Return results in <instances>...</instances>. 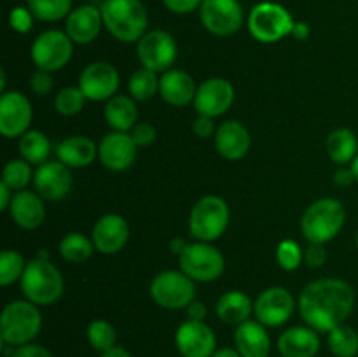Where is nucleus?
<instances>
[{
    "label": "nucleus",
    "instance_id": "nucleus-40",
    "mask_svg": "<svg viewBox=\"0 0 358 357\" xmlns=\"http://www.w3.org/2000/svg\"><path fill=\"white\" fill-rule=\"evenodd\" d=\"M276 261L285 272H294L304 261V251L297 241L283 240L276 247Z\"/></svg>",
    "mask_w": 358,
    "mask_h": 357
},
{
    "label": "nucleus",
    "instance_id": "nucleus-50",
    "mask_svg": "<svg viewBox=\"0 0 358 357\" xmlns=\"http://www.w3.org/2000/svg\"><path fill=\"white\" fill-rule=\"evenodd\" d=\"M13 198H14L13 189L7 188V186L3 184V182H0V210H2V212L9 210Z\"/></svg>",
    "mask_w": 358,
    "mask_h": 357
},
{
    "label": "nucleus",
    "instance_id": "nucleus-9",
    "mask_svg": "<svg viewBox=\"0 0 358 357\" xmlns=\"http://www.w3.org/2000/svg\"><path fill=\"white\" fill-rule=\"evenodd\" d=\"M178 261L182 272L194 282H213L222 275L226 266L222 252L208 241L187 244Z\"/></svg>",
    "mask_w": 358,
    "mask_h": 357
},
{
    "label": "nucleus",
    "instance_id": "nucleus-45",
    "mask_svg": "<svg viewBox=\"0 0 358 357\" xmlns=\"http://www.w3.org/2000/svg\"><path fill=\"white\" fill-rule=\"evenodd\" d=\"M163 4L175 14H191L201 7L203 0H163Z\"/></svg>",
    "mask_w": 358,
    "mask_h": 357
},
{
    "label": "nucleus",
    "instance_id": "nucleus-20",
    "mask_svg": "<svg viewBox=\"0 0 358 357\" xmlns=\"http://www.w3.org/2000/svg\"><path fill=\"white\" fill-rule=\"evenodd\" d=\"M94 248L101 254H117L129 240L128 220L119 214H107L94 223L91 233Z\"/></svg>",
    "mask_w": 358,
    "mask_h": 357
},
{
    "label": "nucleus",
    "instance_id": "nucleus-10",
    "mask_svg": "<svg viewBox=\"0 0 358 357\" xmlns=\"http://www.w3.org/2000/svg\"><path fill=\"white\" fill-rule=\"evenodd\" d=\"M31 62L38 70L56 72L62 70L72 59L73 42L66 31L48 30L42 31L31 44Z\"/></svg>",
    "mask_w": 358,
    "mask_h": 357
},
{
    "label": "nucleus",
    "instance_id": "nucleus-54",
    "mask_svg": "<svg viewBox=\"0 0 358 357\" xmlns=\"http://www.w3.org/2000/svg\"><path fill=\"white\" fill-rule=\"evenodd\" d=\"M212 357H241V356L236 349H229V346H226V349L217 350Z\"/></svg>",
    "mask_w": 358,
    "mask_h": 357
},
{
    "label": "nucleus",
    "instance_id": "nucleus-53",
    "mask_svg": "<svg viewBox=\"0 0 358 357\" xmlns=\"http://www.w3.org/2000/svg\"><path fill=\"white\" fill-rule=\"evenodd\" d=\"M100 357H131V356H129L128 350H124L122 346H114V349L100 354Z\"/></svg>",
    "mask_w": 358,
    "mask_h": 357
},
{
    "label": "nucleus",
    "instance_id": "nucleus-46",
    "mask_svg": "<svg viewBox=\"0 0 358 357\" xmlns=\"http://www.w3.org/2000/svg\"><path fill=\"white\" fill-rule=\"evenodd\" d=\"M192 132H194L199 139H208V136L215 135L217 128L215 125H213L212 118L199 115V118L194 119V122H192Z\"/></svg>",
    "mask_w": 358,
    "mask_h": 357
},
{
    "label": "nucleus",
    "instance_id": "nucleus-12",
    "mask_svg": "<svg viewBox=\"0 0 358 357\" xmlns=\"http://www.w3.org/2000/svg\"><path fill=\"white\" fill-rule=\"evenodd\" d=\"M177 42L168 31L150 30L136 46V55L145 69L154 72H166L177 59Z\"/></svg>",
    "mask_w": 358,
    "mask_h": 357
},
{
    "label": "nucleus",
    "instance_id": "nucleus-1",
    "mask_svg": "<svg viewBox=\"0 0 358 357\" xmlns=\"http://www.w3.org/2000/svg\"><path fill=\"white\" fill-rule=\"evenodd\" d=\"M299 314L310 328L331 332L346 322L355 308V293L341 279H320L308 284L299 296Z\"/></svg>",
    "mask_w": 358,
    "mask_h": 357
},
{
    "label": "nucleus",
    "instance_id": "nucleus-11",
    "mask_svg": "<svg viewBox=\"0 0 358 357\" xmlns=\"http://www.w3.org/2000/svg\"><path fill=\"white\" fill-rule=\"evenodd\" d=\"M199 20L210 34L229 37L243 24V9L238 0H203Z\"/></svg>",
    "mask_w": 358,
    "mask_h": 357
},
{
    "label": "nucleus",
    "instance_id": "nucleus-31",
    "mask_svg": "<svg viewBox=\"0 0 358 357\" xmlns=\"http://www.w3.org/2000/svg\"><path fill=\"white\" fill-rule=\"evenodd\" d=\"M20 154L30 164H42L51 154V142L42 132L28 130L23 136H20Z\"/></svg>",
    "mask_w": 358,
    "mask_h": 357
},
{
    "label": "nucleus",
    "instance_id": "nucleus-17",
    "mask_svg": "<svg viewBox=\"0 0 358 357\" xmlns=\"http://www.w3.org/2000/svg\"><path fill=\"white\" fill-rule=\"evenodd\" d=\"M234 102V88L229 80L222 77H212L203 80L198 86L194 97V108L199 115L206 118H219L226 114Z\"/></svg>",
    "mask_w": 358,
    "mask_h": 357
},
{
    "label": "nucleus",
    "instance_id": "nucleus-42",
    "mask_svg": "<svg viewBox=\"0 0 358 357\" xmlns=\"http://www.w3.org/2000/svg\"><path fill=\"white\" fill-rule=\"evenodd\" d=\"M129 135H131L133 142H135L136 146L147 147L156 140L157 132L150 122H136L131 128V133H129Z\"/></svg>",
    "mask_w": 358,
    "mask_h": 357
},
{
    "label": "nucleus",
    "instance_id": "nucleus-2",
    "mask_svg": "<svg viewBox=\"0 0 358 357\" xmlns=\"http://www.w3.org/2000/svg\"><path fill=\"white\" fill-rule=\"evenodd\" d=\"M103 27L119 42H138L147 34L149 14L140 0H103Z\"/></svg>",
    "mask_w": 358,
    "mask_h": 357
},
{
    "label": "nucleus",
    "instance_id": "nucleus-44",
    "mask_svg": "<svg viewBox=\"0 0 358 357\" xmlns=\"http://www.w3.org/2000/svg\"><path fill=\"white\" fill-rule=\"evenodd\" d=\"M304 261L311 268H322L327 262V251L324 244H311L308 241V247L304 251Z\"/></svg>",
    "mask_w": 358,
    "mask_h": 357
},
{
    "label": "nucleus",
    "instance_id": "nucleus-27",
    "mask_svg": "<svg viewBox=\"0 0 358 357\" xmlns=\"http://www.w3.org/2000/svg\"><path fill=\"white\" fill-rule=\"evenodd\" d=\"M56 156L69 168H86L96 160L98 147L90 136L73 135L56 146Z\"/></svg>",
    "mask_w": 358,
    "mask_h": 357
},
{
    "label": "nucleus",
    "instance_id": "nucleus-32",
    "mask_svg": "<svg viewBox=\"0 0 358 357\" xmlns=\"http://www.w3.org/2000/svg\"><path fill=\"white\" fill-rule=\"evenodd\" d=\"M94 248L93 240L84 237L83 233H66L59 241V254L65 261L80 265L93 255Z\"/></svg>",
    "mask_w": 358,
    "mask_h": 357
},
{
    "label": "nucleus",
    "instance_id": "nucleus-7",
    "mask_svg": "<svg viewBox=\"0 0 358 357\" xmlns=\"http://www.w3.org/2000/svg\"><path fill=\"white\" fill-rule=\"evenodd\" d=\"M292 14L275 2H261L248 14V30L262 44H275L294 30Z\"/></svg>",
    "mask_w": 358,
    "mask_h": 357
},
{
    "label": "nucleus",
    "instance_id": "nucleus-19",
    "mask_svg": "<svg viewBox=\"0 0 358 357\" xmlns=\"http://www.w3.org/2000/svg\"><path fill=\"white\" fill-rule=\"evenodd\" d=\"M136 146L131 135L126 132H110L101 139L98 146L100 163L110 172H124L135 163Z\"/></svg>",
    "mask_w": 358,
    "mask_h": 357
},
{
    "label": "nucleus",
    "instance_id": "nucleus-36",
    "mask_svg": "<svg viewBox=\"0 0 358 357\" xmlns=\"http://www.w3.org/2000/svg\"><path fill=\"white\" fill-rule=\"evenodd\" d=\"M87 342L93 346L96 352L103 354L107 350L114 349L115 340H117V332L110 322L103 321V318H96L87 326Z\"/></svg>",
    "mask_w": 358,
    "mask_h": 357
},
{
    "label": "nucleus",
    "instance_id": "nucleus-56",
    "mask_svg": "<svg viewBox=\"0 0 358 357\" xmlns=\"http://www.w3.org/2000/svg\"><path fill=\"white\" fill-rule=\"evenodd\" d=\"M355 241H357V247H358V231H357V237H355Z\"/></svg>",
    "mask_w": 358,
    "mask_h": 357
},
{
    "label": "nucleus",
    "instance_id": "nucleus-8",
    "mask_svg": "<svg viewBox=\"0 0 358 357\" xmlns=\"http://www.w3.org/2000/svg\"><path fill=\"white\" fill-rule=\"evenodd\" d=\"M150 298L166 310H182L196 300V286L191 276L177 270H166L150 282Z\"/></svg>",
    "mask_w": 358,
    "mask_h": 357
},
{
    "label": "nucleus",
    "instance_id": "nucleus-3",
    "mask_svg": "<svg viewBox=\"0 0 358 357\" xmlns=\"http://www.w3.org/2000/svg\"><path fill=\"white\" fill-rule=\"evenodd\" d=\"M62 272L49 259L35 258L27 262L21 276V290L28 301L37 307H48L56 303L63 294Z\"/></svg>",
    "mask_w": 358,
    "mask_h": 357
},
{
    "label": "nucleus",
    "instance_id": "nucleus-38",
    "mask_svg": "<svg viewBox=\"0 0 358 357\" xmlns=\"http://www.w3.org/2000/svg\"><path fill=\"white\" fill-rule=\"evenodd\" d=\"M24 268H27V262L20 252L10 251V248L3 251L0 254V286L7 287L16 280H21Z\"/></svg>",
    "mask_w": 358,
    "mask_h": 357
},
{
    "label": "nucleus",
    "instance_id": "nucleus-6",
    "mask_svg": "<svg viewBox=\"0 0 358 357\" xmlns=\"http://www.w3.org/2000/svg\"><path fill=\"white\" fill-rule=\"evenodd\" d=\"M229 206L220 196H203L191 210L189 233L199 241H215L224 234L229 224Z\"/></svg>",
    "mask_w": 358,
    "mask_h": 357
},
{
    "label": "nucleus",
    "instance_id": "nucleus-30",
    "mask_svg": "<svg viewBox=\"0 0 358 357\" xmlns=\"http://www.w3.org/2000/svg\"><path fill=\"white\" fill-rule=\"evenodd\" d=\"M325 149L336 164L352 163L358 154V139L350 128H338L329 133Z\"/></svg>",
    "mask_w": 358,
    "mask_h": 357
},
{
    "label": "nucleus",
    "instance_id": "nucleus-52",
    "mask_svg": "<svg viewBox=\"0 0 358 357\" xmlns=\"http://www.w3.org/2000/svg\"><path fill=\"white\" fill-rule=\"evenodd\" d=\"M185 247H187V244H185V240H182L180 237L171 238V241H170V248H171V252H173L175 255H178V258H180L182 252L185 251Z\"/></svg>",
    "mask_w": 358,
    "mask_h": 357
},
{
    "label": "nucleus",
    "instance_id": "nucleus-26",
    "mask_svg": "<svg viewBox=\"0 0 358 357\" xmlns=\"http://www.w3.org/2000/svg\"><path fill=\"white\" fill-rule=\"evenodd\" d=\"M234 345L241 357H268L271 352V340L266 326L259 321H247L236 326Z\"/></svg>",
    "mask_w": 358,
    "mask_h": 357
},
{
    "label": "nucleus",
    "instance_id": "nucleus-13",
    "mask_svg": "<svg viewBox=\"0 0 358 357\" xmlns=\"http://www.w3.org/2000/svg\"><path fill=\"white\" fill-rule=\"evenodd\" d=\"M117 69L108 62H93L80 72L79 88L86 100L105 102L115 97L119 90Z\"/></svg>",
    "mask_w": 358,
    "mask_h": 357
},
{
    "label": "nucleus",
    "instance_id": "nucleus-43",
    "mask_svg": "<svg viewBox=\"0 0 358 357\" xmlns=\"http://www.w3.org/2000/svg\"><path fill=\"white\" fill-rule=\"evenodd\" d=\"M52 77L51 72H45V70H35L30 77V88L37 97H45V94L51 93L52 90Z\"/></svg>",
    "mask_w": 358,
    "mask_h": 357
},
{
    "label": "nucleus",
    "instance_id": "nucleus-55",
    "mask_svg": "<svg viewBox=\"0 0 358 357\" xmlns=\"http://www.w3.org/2000/svg\"><path fill=\"white\" fill-rule=\"evenodd\" d=\"M350 168H352L353 175H355V181L358 182V154H357V158H355V160L352 161V164H350Z\"/></svg>",
    "mask_w": 358,
    "mask_h": 357
},
{
    "label": "nucleus",
    "instance_id": "nucleus-21",
    "mask_svg": "<svg viewBox=\"0 0 358 357\" xmlns=\"http://www.w3.org/2000/svg\"><path fill=\"white\" fill-rule=\"evenodd\" d=\"M101 27H103L101 10L91 4H86L69 14L65 31L73 44H90L100 35Z\"/></svg>",
    "mask_w": 358,
    "mask_h": 357
},
{
    "label": "nucleus",
    "instance_id": "nucleus-51",
    "mask_svg": "<svg viewBox=\"0 0 358 357\" xmlns=\"http://www.w3.org/2000/svg\"><path fill=\"white\" fill-rule=\"evenodd\" d=\"M292 35L297 38V41H304V38L310 37V27H308L306 23H303V21H296Z\"/></svg>",
    "mask_w": 358,
    "mask_h": 357
},
{
    "label": "nucleus",
    "instance_id": "nucleus-48",
    "mask_svg": "<svg viewBox=\"0 0 358 357\" xmlns=\"http://www.w3.org/2000/svg\"><path fill=\"white\" fill-rule=\"evenodd\" d=\"M206 312H208L206 310V304L199 300H194L192 303L187 304V308H185V314H187L189 321L205 322Z\"/></svg>",
    "mask_w": 358,
    "mask_h": 357
},
{
    "label": "nucleus",
    "instance_id": "nucleus-37",
    "mask_svg": "<svg viewBox=\"0 0 358 357\" xmlns=\"http://www.w3.org/2000/svg\"><path fill=\"white\" fill-rule=\"evenodd\" d=\"M34 181L30 163L24 160H10L2 170V181L13 191H23Z\"/></svg>",
    "mask_w": 358,
    "mask_h": 357
},
{
    "label": "nucleus",
    "instance_id": "nucleus-33",
    "mask_svg": "<svg viewBox=\"0 0 358 357\" xmlns=\"http://www.w3.org/2000/svg\"><path fill=\"white\" fill-rule=\"evenodd\" d=\"M329 350L336 357H357L358 354V332L350 326H339L329 332Z\"/></svg>",
    "mask_w": 358,
    "mask_h": 357
},
{
    "label": "nucleus",
    "instance_id": "nucleus-16",
    "mask_svg": "<svg viewBox=\"0 0 358 357\" xmlns=\"http://www.w3.org/2000/svg\"><path fill=\"white\" fill-rule=\"evenodd\" d=\"M175 346L182 357H212L217 352L215 332L205 322L187 318L175 332Z\"/></svg>",
    "mask_w": 358,
    "mask_h": 357
},
{
    "label": "nucleus",
    "instance_id": "nucleus-15",
    "mask_svg": "<svg viewBox=\"0 0 358 357\" xmlns=\"http://www.w3.org/2000/svg\"><path fill=\"white\" fill-rule=\"evenodd\" d=\"M31 104L21 91H6L0 97V133L6 139L23 136L31 122Z\"/></svg>",
    "mask_w": 358,
    "mask_h": 357
},
{
    "label": "nucleus",
    "instance_id": "nucleus-28",
    "mask_svg": "<svg viewBox=\"0 0 358 357\" xmlns=\"http://www.w3.org/2000/svg\"><path fill=\"white\" fill-rule=\"evenodd\" d=\"M105 121L114 132H131L133 126L138 122V108L135 98L126 94H115L105 105Z\"/></svg>",
    "mask_w": 358,
    "mask_h": 357
},
{
    "label": "nucleus",
    "instance_id": "nucleus-4",
    "mask_svg": "<svg viewBox=\"0 0 358 357\" xmlns=\"http://www.w3.org/2000/svg\"><path fill=\"white\" fill-rule=\"evenodd\" d=\"M346 210L336 198H322L311 203L301 219L303 237L311 244H327L334 240L343 230Z\"/></svg>",
    "mask_w": 358,
    "mask_h": 357
},
{
    "label": "nucleus",
    "instance_id": "nucleus-34",
    "mask_svg": "<svg viewBox=\"0 0 358 357\" xmlns=\"http://www.w3.org/2000/svg\"><path fill=\"white\" fill-rule=\"evenodd\" d=\"M156 74L157 72L145 69V66L133 72L128 83V90L131 98H135L138 102L150 100L159 91V79H157Z\"/></svg>",
    "mask_w": 358,
    "mask_h": 357
},
{
    "label": "nucleus",
    "instance_id": "nucleus-49",
    "mask_svg": "<svg viewBox=\"0 0 358 357\" xmlns=\"http://www.w3.org/2000/svg\"><path fill=\"white\" fill-rule=\"evenodd\" d=\"M355 181V175H353L352 168H345L341 167L339 170H336L334 174V184L338 186V188H348V186H352Z\"/></svg>",
    "mask_w": 358,
    "mask_h": 357
},
{
    "label": "nucleus",
    "instance_id": "nucleus-14",
    "mask_svg": "<svg viewBox=\"0 0 358 357\" xmlns=\"http://www.w3.org/2000/svg\"><path fill=\"white\" fill-rule=\"evenodd\" d=\"M296 301L285 287H269L262 290L254 303V314L266 328H278L287 324L294 315Z\"/></svg>",
    "mask_w": 358,
    "mask_h": 357
},
{
    "label": "nucleus",
    "instance_id": "nucleus-25",
    "mask_svg": "<svg viewBox=\"0 0 358 357\" xmlns=\"http://www.w3.org/2000/svg\"><path fill=\"white\" fill-rule=\"evenodd\" d=\"M196 91H198V86H196L194 79L191 77V74L184 72V70L170 69L163 72L159 79L161 98L173 107H185L194 102Z\"/></svg>",
    "mask_w": 358,
    "mask_h": 357
},
{
    "label": "nucleus",
    "instance_id": "nucleus-23",
    "mask_svg": "<svg viewBox=\"0 0 358 357\" xmlns=\"http://www.w3.org/2000/svg\"><path fill=\"white\" fill-rule=\"evenodd\" d=\"M9 214L14 223L23 230H37L45 219V206L42 196L38 192L28 191V189L16 191L13 202H10Z\"/></svg>",
    "mask_w": 358,
    "mask_h": 357
},
{
    "label": "nucleus",
    "instance_id": "nucleus-47",
    "mask_svg": "<svg viewBox=\"0 0 358 357\" xmlns=\"http://www.w3.org/2000/svg\"><path fill=\"white\" fill-rule=\"evenodd\" d=\"M10 357H52L45 346L37 345V343H28V345L17 346Z\"/></svg>",
    "mask_w": 358,
    "mask_h": 357
},
{
    "label": "nucleus",
    "instance_id": "nucleus-24",
    "mask_svg": "<svg viewBox=\"0 0 358 357\" xmlns=\"http://www.w3.org/2000/svg\"><path fill=\"white\" fill-rule=\"evenodd\" d=\"M250 133L240 121H224L217 128L215 147L222 158L229 161H238L247 156L250 150Z\"/></svg>",
    "mask_w": 358,
    "mask_h": 357
},
{
    "label": "nucleus",
    "instance_id": "nucleus-22",
    "mask_svg": "<svg viewBox=\"0 0 358 357\" xmlns=\"http://www.w3.org/2000/svg\"><path fill=\"white\" fill-rule=\"evenodd\" d=\"M276 346L282 357H315L320 350V336L310 326H294L280 335Z\"/></svg>",
    "mask_w": 358,
    "mask_h": 357
},
{
    "label": "nucleus",
    "instance_id": "nucleus-18",
    "mask_svg": "<svg viewBox=\"0 0 358 357\" xmlns=\"http://www.w3.org/2000/svg\"><path fill=\"white\" fill-rule=\"evenodd\" d=\"M35 192L45 202H59L72 189V168L62 161H45L34 174Z\"/></svg>",
    "mask_w": 358,
    "mask_h": 357
},
{
    "label": "nucleus",
    "instance_id": "nucleus-39",
    "mask_svg": "<svg viewBox=\"0 0 358 357\" xmlns=\"http://www.w3.org/2000/svg\"><path fill=\"white\" fill-rule=\"evenodd\" d=\"M84 102H86V97L80 88L69 86L58 91L55 98V107L62 115H76L84 108Z\"/></svg>",
    "mask_w": 358,
    "mask_h": 357
},
{
    "label": "nucleus",
    "instance_id": "nucleus-35",
    "mask_svg": "<svg viewBox=\"0 0 358 357\" xmlns=\"http://www.w3.org/2000/svg\"><path fill=\"white\" fill-rule=\"evenodd\" d=\"M28 9L41 21H59L72 13V0H28Z\"/></svg>",
    "mask_w": 358,
    "mask_h": 357
},
{
    "label": "nucleus",
    "instance_id": "nucleus-29",
    "mask_svg": "<svg viewBox=\"0 0 358 357\" xmlns=\"http://www.w3.org/2000/svg\"><path fill=\"white\" fill-rule=\"evenodd\" d=\"M254 303L241 290H227L217 301V317L229 326H240L250 321Z\"/></svg>",
    "mask_w": 358,
    "mask_h": 357
},
{
    "label": "nucleus",
    "instance_id": "nucleus-41",
    "mask_svg": "<svg viewBox=\"0 0 358 357\" xmlns=\"http://www.w3.org/2000/svg\"><path fill=\"white\" fill-rule=\"evenodd\" d=\"M34 18L28 7H14L9 14V24L17 34H28L34 27Z\"/></svg>",
    "mask_w": 358,
    "mask_h": 357
},
{
    "label": "nucleus",
    "instance_id": "nucleus-5",
    "mask_svg": "<svg viewBox=\"0 0 358 357\" xmlns=\"http://www.w3.org/2000/svg\"><path fill=\"white\" fill-rule=\"evenodd\" d=\"M42 329V315L37 304L28 300L13 301L7 304L0 317V336L10 346L31 343Z\"/></svg>",
    "mask_w": 358,
    "mask_h": 357
}]
</instances>
